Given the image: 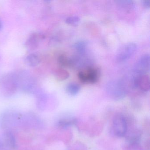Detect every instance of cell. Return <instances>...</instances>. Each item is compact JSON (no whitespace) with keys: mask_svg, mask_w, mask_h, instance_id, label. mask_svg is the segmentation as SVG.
<instances>
[{"mask_svg":"<svg viewBox=\"0 0 150 150\" xmlns=\"http://www.w3.org/2000/svg\"><path fill=\"white\" fill-rule=\"evenodd\" d=\"M133 83L135 86L139 88L142 91H147L150 89V77L148 74L137 76L134 79Z\"/></svg>","mask_w":150,"mask_h":150,"instance_id":"9","label":"cell"},{"mask_svg":"<svg viewBox=\"0 0 150 150\" xmlns=\"http://www.w3.org/2000/svg\"><path fill=\"white\" fill-rule=\"evenodd\" d=\"M115 2H116L118 7L122 9L128 11L131 10L135 6L133 1L129 0H120L117 1Z\"/></svg>","mask_w":150,"mask_h":150,"instance_id":"12","label":"cell"},{"mask_svg":"<svg viewBox=\"0 0 150 150\" xmlns=\"http://www.w3.org/2000/svg\"><path fill=\"white\" fill-rule=\"evenodd\" d=\"M114 133L118 137H123L125 135L127 129V122L122 116H116L113 122Z\"/></svg>","mask_w":150,"mask_h":150,"instance_id":"7","label":"cell"},{"mask_svg":"<svg viewBox=\"0 0 150 150\" xmlns=\"http://www.w3.org/2000/svg\"><path fill=\"white\" fill-rule=\"evenodd\" d=\"M100 77V72L98 69L89 67L78 74V78L82 83H93L97 82Z\"/></svg>","mask_w":150,"mask_h":150,"instance_id":"5","label":"cell"},{"mask_svg":"<svg viewBox=\"0 0 150 150\" xmlns=\"http://www.w3.org/2000/svg\"><path fill=\"white\" fill-rule=\"evenodd\" d=\"M80 89V86L74 82L69 83L66 87L67 92L71 96H75L79 92Z\"/></svg>","mask_w":150,"mask_h":150,"instance_id":"15","label":"cell"},{"mask_svg":"<svg viewBox=\"0 0 150 150\" xmlns=\"http://www.w3.org/2000/svg\"><path fill=\"white\" fill-rule=\"evenodd\" d=\"M137 45L134 43H128L122 45L117 53L116 59L118 63L125 62L129 59L136 52Z\"/></svg>","mask_w":150,"mask_h":150,"instance_id":"4","label":"cell"},{"mask_svg":"<svg viewBox=\"0 0 150 150\" xmlns=\"http://www.w3.org/2000/svg\"><path fill=\"white\" fill-rule=\"evenodd\" d=\"M42 38V35L40 33L35 32L32 33L25 42L26 48L29 50L32 51L37 49L39 43Z\"/></svg>","mask_w":150,"mask_h":150,"instance_id":"10","label":"cell"},{"mask_svg":"<svg viewBox=\"0 0 150 150\" xmlns=\"http://www.w3.org/2000/svg\"><path fill=\"white\" fill-rule=\"evenodd\" d=\"M74 49L80 55H84L86 51L87 44L85 41H80L74 45Z\"/></svg>","mask_w":150,"mask_h":150,"instance_id":"14","label":"cell"},{"mask_svg":"<svg viewBox=\"0 0 150 150\" xmlns=\"http://www.w3.org/2000/svg\"><path fill=\"white\" fill-rule=\"evenodd\" d=\"M2 26H3V23H2V21L0 20V30L2 29Z\"/></svg>","mask_w":150,"mask_h":150,"instance_id":"19","label":"cell"},{"mask_svg":"<svg viewBox=\"0 0 150 150\" xmlns=\"http://www.w3.org/2000/svg\"><path fill=\"white\" fill-rule=\"evenodd\" d=\"M24 115L15 110H7L0 116V128L8 129L24 125Z\"/></svg>","mask_w":150,"mask_h":150,"instance_id":"1","label":"cell"},{"mask_svg":"<svg viewBox=\"0 0 150 150\" xmlns=\"http://www.w3.org/2000/svg\"><path fill=\"white\" fill-rule=\"evenodd\" d=\"M1 92L6 97H10L14 94L17 89L16 78L13 74L5 75L1 79Z\"/></svg>","mask_w":150,"mask_h":150,"instance_id":"2","label":"cell"},{"mask_svg":"<svg viewBox=\"0 0 150 150\" xmlns=\"http://www.w3.org/2000/svg\"><path fill=\"white\" fill-rule=\"evenodd\" d=\"M58 62L59 64L63 67H67L71 65V60L64 54H62L59 57Z\"/></svg>","mask_w":150,"mask_h":150,"instance_id":"16","label":"cell"},{"mask_svg":"<svg viewBox=\"0 0 150 150\" xmlns=\"http://www.w3.org/2000/svg\"><path fill=\"white\" fill-rule=\"evenodd\" d=\"M66 23L69 25L76 26L80 22V18L79 16H71L67 17L65 20Z\"/></svg>","mask_w":150,"mask_h":150,"instance_id":"17","label":"cell"},{"mask_svg":"<svg viewBox=\"0 0 150 150\" xmlns=\"http://www.w3.org/2000/svg\"><path fill=\"white\" fill-rule=\"evenodd\" d=\"M142 4L144 7L146 8H149L150 7V3L148 1H142Z\"/></svg>","mask_w":150,"mask_h":150,"instance_id":"18","label":"cell"},{"mask_svg":"<svg viewBox=\"0 0 150 150\" xmlns=\"http://www.w3.org/2000/svg\"><path fill=\"white\" fill-rule=\"evenodd\" d=\"M69 76L70 74L68 72L63 68H58L55 71V78L59 81H63L66 80L69 78Z\"/></svg>","mask_w":150,"mask_h":150,"instance_id":"13","label":"cell"},{"mask_svg":"<svg viewBox=\"0 0 150 150\" xmlns=\"http://www.w3.org/2000/svg\"><path fill=\"white\" fill-rule=\"evenodd\" d=\"M41 62V59L39 56L35 53H31L26 57L25 62L26 64L31 67L37 66Z\"/></svg>","mask_w":150,"mask_h":150,"instance_id":"11","label":"cell"},{"mask_svg":"<svg viewBox=\"0 0 150 150\" xmlns=\"http://www.w3.org/2000/svg\"><path fill=\"white\" fill-rule=\"evenodd\" d=\"M107 91L110 97L115 100H119L123 98L126 92L124 84L119 80L110 81L107 85Z\"/></svg>","mask_w":150,"mask_h":150,"instance_id":"3","label":"cell"},{"mask_svg":"<svg viewBox=\"0 0 150 150\" xmlns=\"http://www.w3.org/2000/svg\"><path fill=\"white\" fill-rule=\"evenodd\" d=\"M150 57L149 54H146L140 57L135 67V72L137 76L145 74L149 71Z\"/></svg>","mask_w":150,"mask_h":150,"instance_id":"8","label":"cell"},{"mask_svg":"<svg viewBox=\"0 0 150 150\" xmlns=\"http://www.w3.org/2000/svg\"><path fill=\"white\" fill-rule=\"evenodd\" d=\"M16 140L10 131L6 130L0 135V150H14Z\"/></svg>","mask_w":150,"mask_h":150,"instance_id":"6","label":"cell"}]
</instances>
